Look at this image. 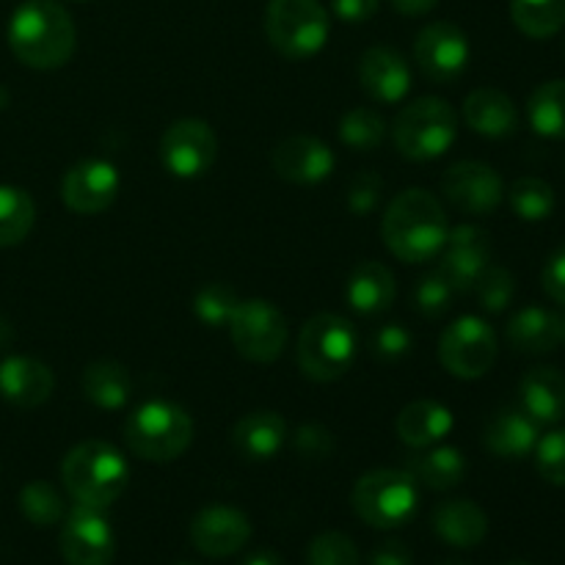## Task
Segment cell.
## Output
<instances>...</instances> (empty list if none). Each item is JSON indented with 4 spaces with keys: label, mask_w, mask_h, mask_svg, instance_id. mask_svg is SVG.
Returning <instances> with one entry per match:
<instances>
[{
    "label": "cell",
    "mask_w": 565,
    "mask_h": 565,
    "mask_svg": "<svg viewBox=\"0 0 565 565\" xmlns=\"http://www.w3.org/2000/svg\"><path fill=\"white\" fill-rule=\"evenodd\" d=\"M20 511L36 527H53L66 516L64 500H61L58 489L44 480H33L20 491Z\"/></svg>",
    "instance_id": "e575fe53"
},
{
    "label": "cell",
    "mask_w": 565,
    "mask_h": 565,
    "mask_svg": "<svg viewBox=\"0 0 565 565\" xmlns=\"http://www.w3.org/2000/svg\"><path fill=\"white\" fill-rule=\"evenodd\" d=\"M359 340L353 326L340 315H315L298 334V367L307 379L337 381L351 370Z\"/></svg>",
    "instance_id": "5b68a950"
},
{
    "label": "cell",
    "mask_w": 565,
    "mask_h": 565,
    "mask_svg": "<svg viewBox=\"0 0 565 565\" xmlns=\"http://www.w3.org/2000/svg\"><path fill=\"white\" fill-rule=\"evenodd\" d=\"M497 334L486 320L467 315L458 318L456 323L447 326L439 340V359L445 370L456 379L475 381L483 379L497 362Z\"/></svg>",
    "instance_id": "30bf717a"
},
{
    "label": "cell",
    "mask_w": 565,
    "mask_h": 565,
    "mask_svg": "<svg viewBox=\"0 0 565 565\" xmlns=\"http://www.w3.org/2000/svg\"><path fill=\"white\" fill-rule=\"evenodd\" d=\"M241 296L224 281H210L193 296V315L210 329H224L235 315Z\"/></svg>",
    "instance_id": "8d00e7d4"
},
{
    "label": "cell",
    "mask_w": 565,
    "mask_h": 565,
    "mask_svg": "<svg viewBox=\"0 0 565 565\" xmlns=\"http://www.w3.org/2000/svg\"><path fill=\"white\" fill-rule=\"evenodd\" d=\"M359 81L375 103H401L412 88V66L397 50L370 47L359 61Z\"/></svg>",
    "instance_id": "ffe728a7"
},
{
    "label": "cell",
    "mask_w": 565,
    "mask_h": 565,
    "mask_svg": "<svg viewBox=\"0 0 565 565\" xmlns=\"http://www.w3.org/2000/svg\"><path fill=\"white\" fill-rule=\"evenodd\" d=\"M270 166L281 180L292 185H315L334 171V152L320 138L290 136L276 143Z\"/></svg>",
    "instance_id": "ac0fdd59"
},
{
    "label": "cell",
    "mask_w": 565,
    "mask_h": 565,
    "mask_svg": "<svg viewBox=\"0 0 565 565\" xmlns=\"http://www.w3.org/2000/svg\"><path fill=\"white\" fill-rule=\"evenodd\" d=\"M439 565H467V563H461V561H445V563H439Z\"/></svg>",
    "instance_id": "f5cc1de1"
},
{
    "label": "cell",
    "mask_w": 565,
    "mask_h": 565,
    "mask_svg": "<svg viewBox=\"0 0 565 565\" xmlns=\"http://www.w3.org/2000/svg\"><path fill=\"white\" fill-rule=\"evenodd\" d=\"M475 292H478V301L486 312H502V309L513 301L516 279H513V274L508 268L489 265V268L480 274L478 285H475Z\"/></svg>",
    "instance_id": "74e56055"
},
{
    "label": "cell",
    "mask_w": 565,
    "mask_h": 565,
    "mask_svg": "<svg viewBox=\"0 0 565 565\" xmlns=\"http://www.w3.org/2000/svg\"><path fill=\"white\" fill-rule=\"evenodd\" d=\"M408 351H412V334H408L406 326L386 323L373 334V356L379 362H401L403 356H408Z\"/></svg>",
    "instance_id": "b9f144b4"
},
{
    "label": "cell",
    "mask_w": 565,
    "mask_h": 565,
    "mask_svg": "<svg viewBox=\"0 0 565 565\" xmlns=\"http://www.w3.org/2000/svg\"><path fill=\"white\" fill-rule=\"evenodd\" d=\"M458 136V116L441 97H419L397 114L392 138L403 158L434 160L452 147Z\"/></svg>",
    "instance_id": "8992f818"
},
{
    "label": "cell",
    "mask_w": 565,
    "mask_h": 565,
    "mask_svg": "<svg viewBox=\"0 0 565 565\" xmlns=\"http://www.w3.org/2000/svg\"><path fill=\"white\" fill-rule=\"evenodd\" d=\"M252 539V522L230 505H210L191 522V541L204 557H232Z\"/></svg>",
    "instance_id": "e0dca14e"
},
{
    "label": "cell",
    "mask_w": 565,
    "mask_h": 565,
    "mask_svg": "<svg viewBox=\"0 0 565 565\" xmlns=\"http://www.w3.org/2000/svg\"><path fill=\"white\" fill-rule=\"evenodd\" d=\"M417 480L401 469H375L353 486V511L370 527H403L417 513Z\"/></svg>",
    "instance_id": "ba28073f"
},
{
    "label": "cell",
    "mask_w": 565,
    "mask_h": 565,
    "mask_svg": "<svg viewBox=\"0 0 565 565\" xmlns=\"http://www.w3.org/2000/svg\"><path fill=\"white\" fill-rule=\"evenodd\" d=\"M541 281H544V290L552 301L563 303L565 307V243L546 259L544 274H541Z\"/></svg>",
    "instance_id": "f6af8a7d"
},
{
    "label": "cell",
    "mask_w": 565,
    "mask_h": 565,
    "mask_svg": "<svg viewBox=\"0 0 565 565\" xmlns=\"http://www.w3.org/2000/svg\"><path fill=\"white\" fill-rule=\"evenodd\" d=\"M441 193L461 213L486 215L500 207L502 196H505V185H502V177L489 163L461 160V163L450 166L445 171V177H441Z\"/></svg>",
    "instance_id": "5bb4252c"
},
{
    "label": "cell",
    "mask_w": 565,
    "mask_h": 565,
    "mask_svg": "<svg viewBox=\"0 0 565 565\" xmlns=\"http://www.w3.org/2000/svg\"><path fill=\"white\" fill-rule=\"evenodd\" d=\"M292 450L307 461H323L334 452V436L323 425H301L292 436Z\"/></svg>",
    "instance_id": "7bdbcfd3"
},
{
    "label": "cell",
    "mask_w": 565,
    "mask_h": 565,
    "mask_svg": "<svg viewBox=\"0 0 565 565\" xmlns=\"http://www.w3.org/2000/svg\"><path fill=\"white\" fill-rule=\"evenodd\" d=\"M563 342H565V315H563Z\"/></svg>",
    "instance_id": "db71d44e"
},
{
    "label": "cell",
    "mask_w": 565,
    "mask_h": 565,
    "mask_svg": "<svg viewBox=\"0 0 565 565\" xmlns=\"http://www.w3.org/2000/svg\"><path fill=\"white\" fill-rule=\"evenodd\" d=\"M522 408L539 425L561 423L565 417V375L555 367L530 370L519 386Z\"/></svg>",
    "instance_id": "d4e9b609"
},
{
    "label": "cell",
    "mask_w": 565,
    "mask_h": 565,
    "mask_svg": "<svg viewBox=\"0 0 565 565\" xmlns=\"http://www.w3.org/2000/svg\"><path fill=\"white\" fill-rule=\"evenodd\" d=\"M535 467L552 486H565V430H552L535 445Z\"/></svg>",
    "instance_id": "60d3db41"
},
{
    "label": "cell",
    "mask_w": 565,
    "mask_h": 565,
    "mask_svg": "<svg viewBox=\"0 0 565 565\" xmlns=\"http://www.w3.org/2000/svg\"><path fill=\"white\" fill-rule=\"evenodd\" d=\"M218 158V138L202 119H180L160 138V160L180 180L207 174Z\"/></svg>",
    "instance_id": "8fae6325"
},
{
    "label": "cell",
    "mask_w": 565,
    "mask_h": 565,
    "mask_svg": "<svg viewBox=\"0 0 565 565\" xmlns=\"http://www.w3.org/2000/svg\"><path fill=\"white\" fill-rule=\"evenodd\" d=\"M511 565H527V563H511Z\"/></svg>",
    "instance_id": "11a10c76"
},
{
    "label": "cell",
    "mask_w": 565,
    "mask_h": 565,
    "mask_svg": "<svg viewBox=\"0 0 565 565\" xmlns=\"http://www.w3.org/2000/svg\"><path fill=\"white\" fill-rule=\"evenodd\" d=\"M381 235H384L386 248L403 263H428L445 248L450 224L434 193L423 188H408L397 193L386 207Z\"/></svg>",
    "instance_id": "7a4b0ae2"
},
{
    "label": "cell",
    "mask_w": 565,
    "mask_h": 565,
    "mask_svg": "<svg viewBox=\"0 0 565 565\" xmlns=\"http://www.w3.org/2000/svg\"><path fill=\"white\" fill-rule=\"evenodd\" d=\"M379 6L381 0H331V11H334L342 22H353V25L367 22L370 17H375Z\"/></svg>",
    "instance_id": "bcb514c9"
},
{
    "label": "cell",
    "mask_w": 565,
    "mask_h": 565,
    "mask_svg": "<svg viewBox=\"0 0 565 565\" xmlns=\"http://www.w3.org/2000/svg\"><path fill=\"white\" fill-rule=\"evenodd\" d=\"M58 550L66 565H110L116 555V539L99 508L77 505L64 516Z\"/></svg>",
    "instance_id": "4fadbf2b"
},
{
    "label": "cell",
    "mask_w": 565,
    "mask_h": 565,
    "mask_svg": "<svg viewBox=\"0 0 565 565\" xmlns=\"http://www.w3.org/2000/svg\"><path fill=\"white\" fill-rule=\"evenodd\" d=\"M436 3H439V0H392V6H395V9L406 17L428 14Z\"/></svg>",
    "instance_id": "c3c4849f"
},
{
    "label": "cell",
    "mask_w": 565,
    "mask_h": 565,
    "mask_svg": "<svg viewBox=\"0 0 565 565\" xmlns=\"http://www.w3.org/2000/svg\"><path fill=\"white\" fill-rule=\"evenodd\" d=\"M125 441L143 461L169 463L191 447L193 423L177 403L149 401L127 417Z\"/></svg>",
    "instance_id": "277c9868"
},
{
    "label": "cell",
    "mask_w": 565,
    "mask_h": 565,
    "mask_svg": "<svg viewBox=\"0 0 565 565\" xmlns=\"http://www.w3.org/2000/svg\"><path fill=\"white\" fill-rule=\"evenodd\" d=\"M406 472L417 483L434 491H450L467 475V458L456 447H434V450H417L406 463Z\"/></svg>",
    "instance_id": "f1b7e54d"
},
{
    "label": "cell",
    "mask_w": 565,
    "mask_h": 565,
    "mask_svg": "<svg viewBox=\"0 0 565 565\" xmlns=\"http://www.w3.org/2000/svg\"><path fill=\"white\" fill-rule=\"evenodd\" d=\"M61 480L77 505L108 508L127 489L130 469L125 456L108 441H83L66 452L61 463Z\"/></svg>",
    "instance_id": "3957f363"
},
{
    "label": "cell",
    "mask_w": 565,
    "mask_h": 565,
    "mask_svg": "<svg viewBox=\"0 0 565 565\" xmlns=\"http://www.w3.org/2000/svg\"><path fill=\"white\" fill-rule=\"evenodd\" d=\"M381 188H384V182L375 171H359L351 180V188H348V207L356 215L373 213L381 199Z\"/></svg>",
    "instance_id": "ee69618b"
},
{
    "label": "cell",
    "mask_w": 565,
    "mask_h": 565,
    "mask_svg": "<svg viewBox=\"0 0 565 565\" xmlns=\"http://www.w3.org/2000/svg\"><path fill=\"white\" fill-rule=\"evenodd\" d=\"M439 274L450 281L456 292H469L478 285L480 274L489 268L491 259V237L480 226L461 224L447 235L445 248H441Z\"/></svg>",
    "instance_id": "2e32d148"
},
{
    "label": "cell",
    "mask_w": 565,
    "mask_h": 565,
    "mask_svg": "<svg viewBox=\"0 0 565 565\" xmlns=\"http://www.w3.org/2000/svg\"><path fill=\"white\" fill-rule=\"evenodd\" d=\"M119 171L108 160H81L61 182V199L77 215H97L119 196Z\"/></svg>",
    "instance_id": "9a60e30c"
},
{
    "label": "cell",
    "mask_w": 565,
    "mask_h": 565,
    "mask_svg": "<svg viewBox=\"0 0 565 565\" xmlns=\"http://www.w3.org/2000/svg\"><path fill=\"white\" fill-rule=\"evenodd\" d=\"M530 125L539 136L565 138V81H550L530 94Z\"/></svg>",
    "instance_id": "1f68e13d"
},
{
    "label": "cell",
    "mask_w": 565,
    "mask_h": 565,
    "mask_svg": "<svg viewBox=\"0 0 565 565\" xmlns=\"http://www.w3.org/2000/svg\"><path fill=\"white\" fill-rule=\"evenodd\" d=\"M508 345L527 356L552 353L563 342V318L552 309L527 307L511 318L505 329Z\"/></svg>",
    "instance_id": "7402d4cb"
},
{
    "label": "cell",
    "mask_w": 565,
    "mask_h": 565,
    "mask_svg": "<svg viewBox=\"0 0 565 565\" xmlns=\"http://www.w3.org/2000/svg\"><path fill=\"white\" fill-rule=\"evenodd\" d=\"M6 105H9V92H6V86L0 83V110H3Z\"/></svg>",
    "instance_id": "816d5d0a"
},
{
    "label": "cell",
    "mask_w": 565,
    "mask_h": 565,
    "mask_svg": "<svg viewBox=\"0 0 565 565\" xmlns=\"http://www.w3.org/2000/svg\"><path fill=\"white\" fill-rule=\"evenodd\" d=\"M36 221L31 193L14 185H0V248H11L28 237Z\"/></svg>",
    "instance_id": "4dcf8cb0"
},
{
    "label": "cell",
    "mask_w": 565,
    "mask_h": 565,
    "mask_svg": "<svg viewBox=\"0 0 565 565\" xmlns=\"http://www.w3.org/2000/svg\"><path fill=\"white\" fill-rule=\"evenodd\" d=\"M182 565H185V563H182Z\"/></svg>",
    "instance_id": "9f6ffc18"
},
{
    "label": "cell",
    "mask_w": 565,
    "mask_h": 565,
    "mask_svg": "<svg viewBox=\"0 0 565 565\" xmlns=\"http://www.w3.org/2000/svg\"><path fill=\"white\" fill-rule=\"evenodd\" d=\"M434 530L445 544L458 550H472L483 544L489 533V516L472 500H450L441 502L434 511Z\"/></svg>",
    "instance_id": "484cf974"
},
{
    "label": "cell",
    "mask_w": 565,
    "mask_h": 565,
    "mask_svg": "<svg viewBox=\"0 0 565 565\" xmlns=\"http://www.w3.org/2000/svg\"><path fill=\"white\" fill-rule=\"evenodd\" d=\"M463 119L486 138H505L516 132L519 110L500 88H475L463 103Z\"/></svg>",
    "instance_id": "603a6c76"
},
{
    "label": "cell",
    "mask_w": 565,
    "mask_h": 565,
    "mask_svg": "<svg viewBox=\"0 0 565 565\" xmlns=\"http://www.w3.org/2000/svg\"><path fill=\"white\" fill-rule=\"evenodd\" d=\"M414 61L430 83L450 86L469 66V39L452 22H430L414 42Z\"/></svg>",
    "instance_id": "7c38bea8"
},
{
    "label": "cell",
    "mask_w": 565,
    "mask_h": 565,
    "mask_svg": "<svg viewBox=\"0 0 565 565\" xmlns=\"http://www.w3.org/2000/svg\"><path fill=\"white\" fill-rule=\"evenodd\" d=\"M329 14L320 0H270L265 33L276 53L290 61L312 58L329 42Z\"/></svg>",
    "instance_id": "52a82bcc"
},
{
    "label": "cell",
    "mask_w": 565,
    "mask_h": 565,
    "mask_svg": "<svg viewBox=\"0 0 565 565\" xmlns=\"http://www.w3.org/2000/svg\"><path fill=\"white\" fill-rule=\"evenodd\" d=\"M9 342H11V329H9V323H6V320L0 318V348L9 345Z\"/></svg>",
    "instance_id": "f907efd6"
},
{
    "label": "cell",
    "mask_w": 565,
    "mask_h": 565,
    "mask_svg": "<svg viewBox=\"0 0 565 565\" xmlns=\"http://www.w3.org/2000/svg\"><path fill=\"white\" fill-rule=\"evenodd\" d=\"M452 296H456V290L450 287V281L436 270V274L425 276L417 285V290H414V307H417V312L423 315V318L434 320L441 318V315L450 309Z\"/></svg>",
    "instance_id": "ab89813d"
},
{
    "label": "cell",
    "mask_w": 565,
    "mask_h": 565,
    "mask_svg": "<svg viewBox=\"0 0 565 565\" xmlns=\"http://www.w3.org/2000/svg\"><path fill=\"white\" fill-rule=\"evenodd\" d=\"M285 439L287 425L276 412H252L232 428V445L246 461H270Z\"/></svg>",
    "instance_id": "cb8c5ba5"
},
{
    "label": "cell",
    "mask_w": 565,
    "mask_h": 565,
    "mask_svg": "<svg viewBox=\"0 0 565 565\" xmlns=\"http://www.w3.org/2000/svg\"><path fill=\"white\" fill-rule=\"evenodd\" d=\"M511 17L530 39H550L565 25V0H511Z\"/></svg>",
    "instance_id": "d6a6232c"
},
{
    "label": "cell",
    "mask_w": 565,
    "mask_h": 565,
    "mask_svg": "<svg viewBox=\"0 0 565 565\" xmlns=\"http://www.w3.org/2000/svg\"><path fill=\"white\" fill-rule=\"evenodd\" d=\"M345 298L359 315H379L395 301V276L386 265L364 259L345 281Z\"/></svg>",
    "instance_id": "4316f807"
},
{
    "label": "cell",
    "mask_w": 565,
    "mask_h": 565,
    "mask_svg": "<svg viewBox=\"0 0 565 565\" xmlns=\"http://www.w3.org/2000/svg\"><path fill=\"white\" fill-rule=\"evenodd\" d=\"M397 436H401L403 445L414 447V450H423V447L436 445L439 439H445L452 430V414L450 408L441 406L436 401H417L408 403L401 414H397Z\"/></svg>",
    "instance_id": "83f0119b"
},
{
    "label": "cell",
    "mask_w": 565,
    "mask_h": 565,
    "mask_svg": "<svg viewBox=\"0 0 565 565\" xmlns=\"http://www.w3.org/2000/svg\"><path fill=\"white\" fill-rule=\"evenodd\" d=\"M81 390L97 408L116 412V408H121L130 401V373H127L125 364L110 362V359H99V362L88 364L86 367V373H83L81 379Z\"/></svg>",
    "instance_id": "f546056e"
},
{
    "label": "cell",
    "mask_w": 565,
    "mask_h": 565,
    "mask_svg": "<svg viewBox=\"0 0 565 565\" xmlns=\"http://www.w3.org/2000/svg\"><path fill=\"white\" fill-rule=\"evenodd\" d=\"M55 386L53 370L31 356H9L0 362V397L17 408H36L50 401Z\"/></svg>",
    "instance_id": "d6986e66"
},
{
    "label": "cell",
    "mask_w": 565,
    "mask_h": 565,
    "mask_svg": "<svg viewBox=\"0 0 565 565\" xmlns=\"http://www.w3.org/2000/svg\"><path fill=\"white\" fill-rule=\"evenodd\" d=\"M508 199H511L513 213L524 221H544L555 210V191L550 182L539 177H522L513 182Z\"/></svg>",
    "instance_id": "d590c367"
},
{
    "label": "cell",
    "mask_w": 565,
    "mask_h": 565,
    "mask_svg": "<svg viewBox=\"0 0 565 565\" xmlns=\"http://www.w3.org/2000/svg\"><path fill=\"white\" fill-rule=\"evenodd\" d=\"M386 138V121L373 108H353L340 121V141L356 152L379 149Z\"/></svg>",
    "instance_id": "836d02e7"
},
{
    "label": "cell",
    "mask_w": 565,
    "mask_h": 565,
    "mask_svg": "<svg viewBox=\"0 0 565 565\" xmlns=\"http://www.w3.org/2000/svg\"><path fill=\"white\" fill-rule=\"evenodd\" d=\"M241 565H281V557L276 555V552L263 550V552H254V555H248Z\"/></svg>",
    "instance_id": "681fc988"
},
{
    "label": "cell",
    "mask_w": 565,
    "mask_h": 565,
    "mask_svg": "<svg viewBox=\"0 0 565 565\" xmlns=\"http://www.w3.org/2000/svg\"><path fill=\"white\" fill-rule=\"evenodd\" d=\"M370 565H412V552H408V546L403 541H384V544L375 546Z\"/></svg>",
    "instance_id": "7dc6e473"
},
{
    "label": "cell",
    "mask_w": 565,
    "mask_h": 565,
    "mask_svg": "<svg viewBox=\"0 0 565 565\" xmlns=\"http://www.w3.org/2000/svg\"><path fill=\"white\" fill-rule=\"evenodd\" d=\"M75 44V22L55 0H25L11 14L9 47L31 70H58L72 58Z\"/></svg>",
    "instance_id": "6da1fadb"
},
{
    "label": "cell",
    "mask_w": 565,
    "mask_h": 565,
    "mask_svg": "<svg viewBox=\"0 0 565 565\" xmlns=\"http://www.w3.org/2000/svg\"><path fill=\"white\" fill-rule=\"evenodd\" d=\"M226 329H230L232 345L248 362H276L287 345L285 315L263 298H248V301L237 303Z\"/></svg>",
    "instance_id": "9c48e42d"
},
{
    "label": "cell",
    "mask_w": 565,
    "mask_h": 565,
    "mask_svg": "<svg viewBox=\"0 0 565 565\" xmlns=\"http://www.w3.org/2000/svg\"><path fill=\"white\" fill-rule=\"evenodd\" d=\"M309 565H359V550L348 535L320 533L307 550Z\"/></svg>",
    "instance_id": "f35d334b"
},
{
    "label": "cell",
    "mask_w": 565,
    "mask_h": 565,
    "mask_svg": "<svg viewBox=\"0 0 565 565\" xmlns=\"http://www.w3.org/2000/svg\"><path fill=\"white\" fill-rule=\"evenodd\" d=\"M539 423L524 408H502L486 425V450L505 461L527 458L539 445Z\"/></svg>",
    "instance_id": "44dd1931"
}]
</instances>
